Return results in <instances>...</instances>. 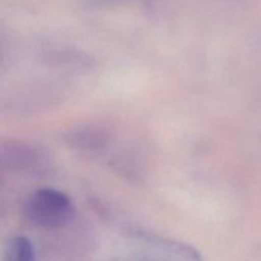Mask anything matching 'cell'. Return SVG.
Segmentation results:
<instances>
[{
  "instance_id": "1",
  "label": "cell",
  "mask_w": 261,
  "mask_h": 261,
  "mask_svg": "<svg viewBox=\"0 0 261 261\" xmlns=\"http://www.w3.org/2000/svg\"><path fill=\"white\" fill-rule=\"evenodd\" d=\"M24 213L33 224L45 228L64 227L74 218L75 209L70 198L54 189H40L30 196Z\"/></svg>"
},
{
  "instance_id": "2",
  "label": "cell",
  "mask_w": 261,
  "mask_h": 261,
  "mask_svg": "<svg viewBox=\"0 0 261 261\" xmlns=\"http://www.w3.org/2000/svg\"><path fill=\"white\" fill-rule=\"evenodd\" d=\"M130 261H201L189 245L162 237L140 236L130 254Z\"/></svg>"
},
{
  "instance_id": "3",
  "label": "cell",
  "mask_w": 261,
  "mask_h": 261,
  "mask_svg": "<svg viewBox=\"0 0 261 261\" xmlns=\"http://www.w3.org/2000/svg\"><path fill=\"white\" fill-rule=\"evenodd\" d=\"M7 261H35V249L28 239L23 236L10 240L5 249Z\"/></svg>"
},
{
  "instance_id": "4",
  "label": "cell",
  "mask_w": 261,
  "mask_h": 261,
  "mask_svg": "<svg viewBox=\"0 0 261 261\" xmlns=\"http://www.w3.org/2000/svg\"><path fill=\"white\" fill-rule=\"evenodd\" d=\"M107 137L103 134L101 129H92V127H87L86 130H81L76 133L74 137V142L79 145V147L86 148H96L101 147L103 142H106Z\"/></svg>"
}]
</instances>
